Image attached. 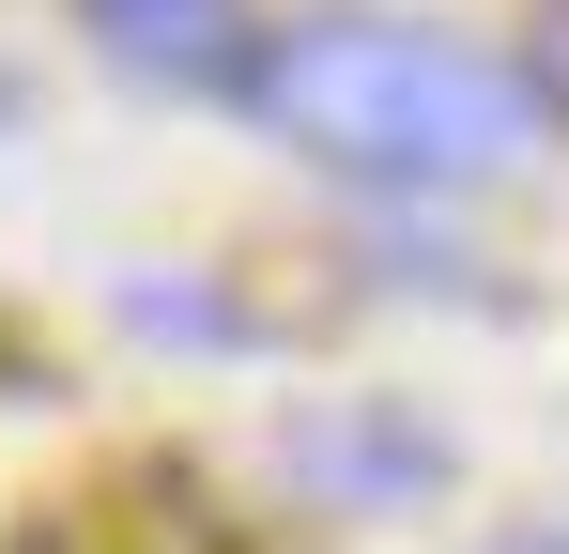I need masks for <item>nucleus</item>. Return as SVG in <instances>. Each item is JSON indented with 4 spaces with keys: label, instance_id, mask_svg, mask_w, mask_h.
<instances>
[{
    "label": "nucleus",
    "instance_id": "nucleus-3",
    "mask_svg": "<svg viewBox=\"0 0 569 554\" xmlns=\"http://www.w3.org/2000/svg\"><path fill=\"white\" fill-rule=\"evenodd\" d=\"M539 92L569 108V0H539Z\"/></svg>",
    "mask_w": 569,
    "mask_h": 554
},
{
    "label": "nucleus",
    "instance_id": "nucleus-4",
    "mask_svg": "<svg viewBox=\"0 0 569 554\" xmlns=\"http://www.w3.org/2000/svg\"><path fill=\"white\" fill-rule=\"evenodd\" d=\"M492 554H569V540H492Z\"/></svg>",
    "mask_w": 569,
    "mask_h": 554
},
{
    "label": "nucleus",
    "instance_id": "nucleus-2",
    "mask_svg": "<svg viewBox=\"0 0 569 554\" xmlns=\"http://www.w3.org/2000/svg\"><path fill=\"white\" fill-rule=\"evenodd\" d=\"M93 16V47L123 78H170V92H216V78H262V47H247V0H78Z\"/></svg>",
    "mask_w": 569,
    "mask_h": 554
},
{
    "label": "nucleus",
    "instance_id": "nucleus-1",
    "mask_svg": "<svg viewBox=\"0 0 569 554\" xmlns=\"http://www.w3.org/2000/svg\"><path fill=\"white\" fill-rule=\"evenodd\" d=\"M262 123L308 139V155H339V170H508L523 139H539V92L492 78L477 47L447 31H400V16H323V31H292L262 47Z\"/></svg>",
    "mask_w": 569,
    "mask_h": 554
}]
</instances>
